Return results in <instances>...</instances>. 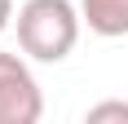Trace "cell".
<instances>
[{
    "mask_svg": "<svg viewBox=\"0 0 128 124\" xmlns=\"http://www.w3.org/2000/svg\"><path fill=\"white\" fill-rule=\"evenodd\" d=\"M84 13L71 0H26L18 9V49L36 62H62L80 40Z\"/></svg>",
    "mask_w": 128,
    "mask_h": 124,
    "instance_id": "obj_1",
    "label": "cell"
},
{
    "mask_svg": "<svg viewBox=\"0 0 128 124\" xmlns=\"http://www.w3.org/2000/svg\"><path fill=\"white\" fill-rule=\"evenodd\" d=\"M44 115V93L18 53H0V124H36Z\"/></svg>",
    "mask_w": 128,
    "mask_h": 124,
    "instance_id": "obj_2",
    "label": "cell"
},
{
    "mask_svg": "<svg viewBox=\"0 0 128 124\" xmlns=\"http://www.w3.org/2000/svg\"><path fill=\"white\" fill-rule=\"evenodd\" d=\"M80 13L93 36H128V0H80Z\"/></svg>",
    "mask_w": 128,
    "mask_h": 124,
    "instance_id": "obj_3",
    "label": "cell"
},
{
    "mask_svg": "<svg viewBox=\"0 0 128 124\" xmlns=\"http://www.w3.org/2000/svg\"><path fill=\"white\" fill-rule=\"evenodd\" d=\"M128 124V102H97V106H88V124Z\"/></svg>",
    "mask_w": 128,
    "mask_h": 124,
    "instance_id": "obj_4",
    "label": "cell"
},
{
    "mask_svg": "<svg viewBox=\"0 0 128 124\" xmlns=\"http://www.w3.org/2000/svg\"><path fill=\"white\" fill-rule=\"evenodd\" d=\"M13 22V0H0V31Z\"/></svg>",
    "mask_w": 128,
    "mask_h": 124,
    "instance_id": "obj_5",
    "label": "cell"
}]
</instances>
